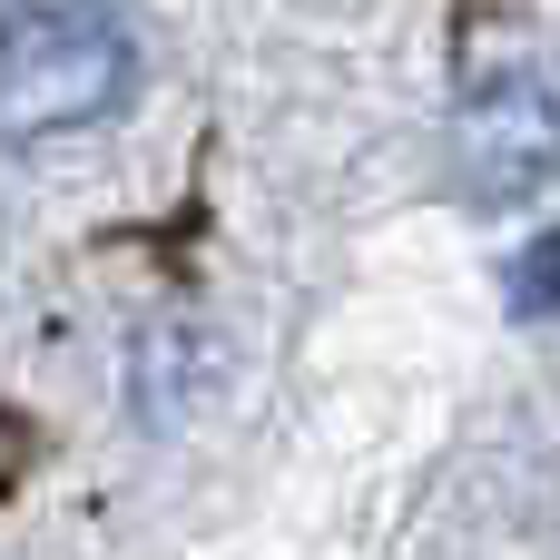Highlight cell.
Wrapping results in <instances>:
<instances>
[{
	"instance_id": "cell-2",
	"label": "cell",
	"mask_w": 560,
	"mask_h": 560,
	"mask_svg": "<svg viewBox=\"0 0 560 560\" xmlns=\"http://www.w3.org/2000/svg\"><path fill=\"white\" fill-rule=\"evenodd\" d=\"M453 167H463V187H472L482 207L551 187L560 177V89L532 79V69L482 79V89L463 98V118H453Z\"/></svg>"
},
{
	"instance_id": "cell-3",
	"label": "cell",
	"mask_w": 560,
	"mask_h": 560,
	"mask_svg": "<svg viewBox=\"0 0 560 560\" xmlns=\"http://www.w3.org/2000/svg\"><path fill=\"white\" fill-rule=\"evenodd\" d=\"M197 384H207V345H197L187 325L138 335V413H148V423H177V413L197 404Z\"/></svg>"
},
{
	"instance_id": "cell-1",
	"label": "cell",
	"mask_w": 560,
	"mask_h": 560,
	"mask_svg": "<svg viewBox=\"0 0 560 560\" xmlns=\"http://www.w3.org/2000/svg\"><path fill=\"white\" fill-rule=\"evenodd\" d=\"M138 89V39L118 0H10L0 10V138L98 128Z\"/></svg>"
},
{
	"instance_id": "cell-4",
	"label": "cell",
	"mask_w": 560,
	"mask_h": 560,
	"mask_svg": "<svg viewBox=\"0 0 560 560\" xmlns=\"http://www.w3.org/2000/svg\"><path fill=\"white\" fill-rule=\"evenodd\" d=\"M512 315H522V325H551L560 315V226H541V236L512 256Z\"/></svg>"
}]
</instances>
